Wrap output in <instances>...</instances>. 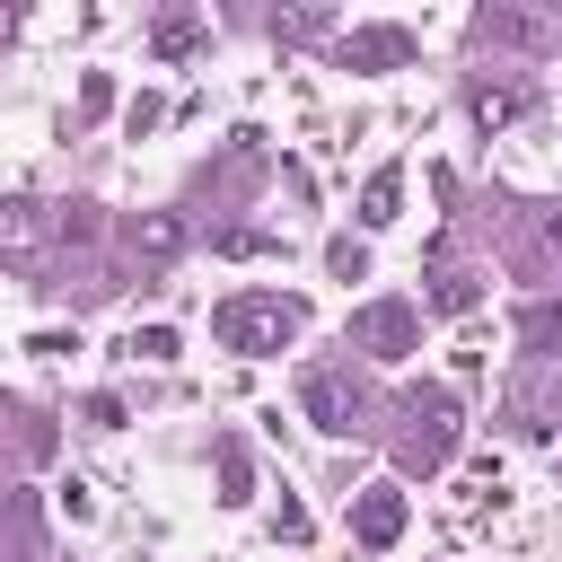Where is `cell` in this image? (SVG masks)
I'll return each instance as SVG.
<instances>
[{
  "label": "cell",
  "instance_id": "cell-1",
  "mask_svg": "<svg viewBox=\"0 0 562 562\" xmlns=\"http://www.w3.org/2000/svg\"><path fill=\"white\" fill-rule=\"evenodd\" d=\"M299 325H307V307L281 299V290H237V299L211 307V334H220V351H237V360H272V351H290Z\"/></svg>",
  "mask_w": 562,
  "mask_h": 562
},
{
  "label": "cell",
  "instance_id": "cell-2",
  "mask_svg": "<svg viewBox=\"0 0 562 562\" xmlns=\"http://www.w3.org/2000/svg\"><path fill=\"white\" fill-rule=\"evenodd\" d=\"M351 342L378 351V360H404V351L422 342V307H413V299H360V307H351Z\"/></svg>",
  "mask_w": 562,
  "mask_h": 562
},
{
  "label": "cell",
  "instance_id": "cell-3",
  "mask_svg": "<svg viewBox=\"0 0 562 562\" xmlns=\"http://www.w3.org/2000/svg\"><path fill=\"white\" fill-rule=\"evenodd\" d=\"M404 422H413V457H422V465H439V457L457 448V395H448V386H413V395H404Z\"/></svg>",
  "mask_w": 562,
  "mask_h": 562
},
{
  "label": "cell",
  "instance_id": "cell-4",
  "mask_svg": "<svg viewBox=\"0 0 562 562\" xmlns=\"http://www.w3.org/2000/svg\"><path fill=\"white\" fill-rule=\"evenodd\" d=\"M299 404H307L316 430H351V422H360V395L342 386V369H307V378H299Z\"/></svg>",
  "mask_w": 562,
  "mask_h": 562
},
{
  "label": "cell",
  "instance_id": "cell-5",
  "mask_svg": "<svg viewBox=\"0 0 562 562\" xmlns=\"http://www.w3.org/2000/svg\"><path fill=\"white\" fill-rule=\"evenodd\" d=\"M334 53H342V70H395V61H413V35L404 26H351Z\"/></svg>",
  "mask_w": 562,
  "mask_h": 562
},
{
  "label": "cell",
  "instance_id": "cell-6",
  "mask_svg": "<svg viewBox=\"0 0 562 562\" xmlns=\"http://www.w3.org/2000/svg\"><path fill=\"white\" fill-rule=\"evenodd\" d=\"M351 527H360V544H369V553H386V544L404 536V492H395V483H369V492H360V509H351Z\"/></svg>",
  "mask_w": 562,
  "mask_h": 562
},
{
  "label": "cell",
  "instance_id": "cell-7",
  "mask_svg": "<svg viewBox=\"0 0 562 562\" xmlns=\"http://www.w3.org/2000/svg\"><path fill=\"white\" fill-rule=\"evenodd\" d=\"M465 114H474L483 132H501V123L527 114V88H509V79H474V88H465Z\"/></svg>",
  "mask_w": 562,
  "mask_h": 562
},
{
  "label": "cell",
  "instance_id": "cell-8",
  "mask_svg": "<svg viewBox=\"0 0 562 562\" xmlns=\"http://www.w3.org/2000/svg\"><path fill=\"white\" fill-rule=\"evenodd\" d=\"M132 246H140V263H167V255H184V220L176 211H140L132 220Z\"/></svg>",
  "mask_w": 562,
  "mask_h": 562
},
{
  "label": "cell",
  "instance_id": "cell-9",
  "mask_svg": "<svg viewBox=\"0 0 562 562\" xmlns=\"http://www.w3.org/2000/svg\"><path fill=\"white\" fill-rule=\"evenodd\" d=\"M518 342H527L536 360H562V299H536V307H518Z\"/></svg>",
  "mask_w": 562,
  "mask_h": 562
},
{
  "label": "cell",
  "instance_id": "cell-10",
  "mask_svg": "<svg viewBox=\"0 0 562 562\" xmlns=\"http://www.w3.org/2000/svg\"><path fill=\"white\" fill-rule=\"evenodd\" d=\"M553 413H562V404H553L544 386H509V430H527V439H553Z\"/></svg>",
  "mask_w": 562,
  "mask_h": 562
},
{
  "label": "cell",
  "instance_id": "cell-11",
  "mask_svg": "<svg viewBox=\"0 0 562 562\" xmlns=\"http://www.w3.org/2000/svg\"><path fill=\"white\" fill-rule=\"evenodd\" d=\"M193 44H202V18H193V9H167V18L149 26V53H167V61H184Z\"/></svg>",
  "mask_w": 562,
  "mask_h": 562
},
{
  "label": "cell",
  "instance_id": "cell-12",
  "mask_svg": "<svg viewBox=\"0 0 562 562\" xmlns=\"http://www.w3.org/2000/svg\"><path fill=\"white\" fill-rule=\"evenodd\" d=\"M474 299H483V290H474L465 263H439V272H430V307H439V316H465Z\"/></svg>",
  "mask_w": 562,
  "mask_h": 562
},
{
  "label": "cell",
  "instance_id": "cell-13",
  "mask_svg": "<svg viewBox=\"0 0 562 562\" xmlns=\"http://www.w3.org/2000/svg\"><path fill=\"white\" fill-rule=\"evenodd\" d=\"M395 202H404V176H395V167H378V176L360 184V220H369V228H386V220H395Z\"/></svg>",
  "mask_w": 562,
  "mask_h": 562
},
{
  "label": "cell",
  "instance_id": "cell-14",
  "mask_svg": "<svg viewBox=\"0 0 562 562\" xmlns=\"http://www.w3.org/2000/svg\"><path fill=\"white\" fill-rule=\"evenodd\" d=\"M325 263H334L342 281H360V272H369V246H360V237H334V246H325Z\"/></svg>",
  "mask_w": 562,
  "mask_h": 562
},
{
  "label": "cell",
  "instance_id": "cell-15",
  "mask_svg": "<svg viewBox=\"0 0 562 562\" xmlns=\"http://www.w3.org/2000/svg\"><path fill=\"white\" fill-rule=\"evenodd\" d=\"M220 483H228V492H220V501H246V448H237V439H228V448H220Z\"/></svg>",
  "mask_w": 562,
  "mask_h": 562
},
{
  "label": "cell",
  "instance_id": "cell-16",
  "mask_svg": "<svg viewBox=\"0 0 562 562\" xmlns=\"http://www.w3.org/2000/svg\"><path fill=\"white\" fill-rule=\"evenodd\" d=\"M132 351H140V360H176V334H167V325H140Z\"/></svg>",
  "mask_w": 562,
  "mask_h": 562
},
{
  "label": "cell",
  "instance_id": "cell-17",
  "mask_svg": "<svg viewBox=\"0 0 562 562\" xmlns=\"http://www.w3.org/2000/svg\"><path fill=\"white\" fill-rule=\"evenodd\" d=\"M553 255H562V220H553Z\"/></svg>",
  "mask_w": 562,
  "mask_h": 562
}]
</instances>
